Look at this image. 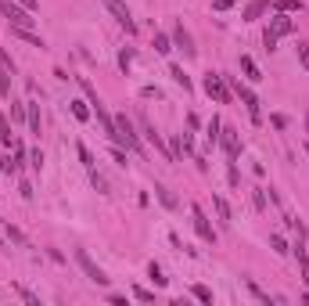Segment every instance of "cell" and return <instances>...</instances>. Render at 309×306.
I'll return each mask as SVG.
<instances>
[{
	"label": "cell",
	"mask_w": 309,
	"mask_h": 306,
	"mask_svg": "<svg viewBox=\"0 0 309 306\" xmlns=\"http://www.w3.org/2000/svg\"><path fill=\"white\" fill-rule=\"evenodd\" d=\"M18 295H22V299H25V302H29V306H36V295H32V292H29V288H18Z\"/></svg>",
	"instance_id": "cell-44"
},
{
	"label": "cell",
	"mask_w": 309,
	"mask_h": 306,
	"mask_svg": "<svg viewBox=\"0 0 309 306\" xmlns=\"http://www.w3.org/2000/svg\"><path fill=\"white\" fill-rule=\"evenodd\" d=\"M8 238H11V242H18V245H22V242H25V238H22V234H18V231H15V227H11V223H8Z\"/></svg>",
	"instance_id": "cell-45"
},
{
	"label": "cell",
	"mask_w": 309,
	"mask_h": 306,
	"mask_svg": "<svg viewBox=\"0 0 309 306\" xmlns=\"http://www.w3.org/2000/svg\"><path fill=\"white\" fill-rule=\"evenodd\" d=\"M212 206H216V216H219V223L226 227V223H230V206H226L219 195H212Z\"/></svg>",
	"instance_id": "cell-16"
},
{
	"label": "cell",
	"mask_w": 309,
	"mask_h": 306,
	"mask_svg": "<svg viewBox=\"0 0 309 306\" xmlns=\"http://www.w3.org/2000/svg\"><path fill=\"white\" fill-rule=\"evenodd\" d=\"M29 159H32V169H40V166H44V151H40V148H36V151H32V155H29Z\"/></svg>",
	"instance_id": "cell-39"
},
{
	"label": "cell",
	"mask_w": 309,
	"mask_h": 306,
	"mask_svg": "<svg viewBox=\"0 0 309 306\" xmlns=\"http://www.w3.org/2000/svg\"><path fill=\"white\" fill-rule=\"evenodd\" d=\"M262 44H266V51H277V36L266 29V32H262Z\"/></svg>",
	"instance_id": "cell-37"
},
{
	"label": "cell",
	"mask_w": 309,
	"mask_h": 306,
	"mask_svg": "<svg viewBox=\"0 0 309 306\" xmlns=\"http://www.w3.org/2000/svg\"><path fill=\"white\" fill-rule=\"evenodd\" d=\"M173 44L183 51V58H195V54H198V47H195V36H190V32L183 29V22H176V29H173Z\"/></svg>",
	"instance_id": "cell-8"
},
{
	"label": "cell",
	"mask_w": 309,
	"mask_h": 306,
	"mask_svg": "<svg viewBox=\"0 0 309 306\" xmlns=\"http://www.w3.org/2000/svg\"><path fill=\"white\" fill-rule=\"evenodd\" d=\"M190 292H195V299H198V302H212V292H209L205 285H195Z\"/></svg>",
	"instance_id": "cell-28"
},
{
	"label": "cell",
	"mask_w": 309,
	"mask_h": 306,
	"mask_svg": "<svg viewBox=\"0 0 309 306\" xmlns=\"http://www.w3.org/2000/svg\"><path fill=\"white\" fill-rule=\"evenodd\" d=\"M241 72L248 76L252 83H259V80H262V72H259V65H255V61H252L248 54H241Z\"/></svg>",
	"instance_id": "cell-15"
},
{
	"label": "cell",
	"mask_w": 309,
	"mask_h": 306,
	"mask_svg": "<svg viewBox=\"0 0 309 306\" xmlns=\"http://www.w3.org/2000/svg\"><path fill=\"white\" fill-rule=\"evenodd\" d=\"M219 141H223V148H226V155H230V162L238 159V151H241V141H238V130L234 126H223L219 130Z\"/></svg>",
	"instance_id": "cell-9"
},
{
	"label": "cell",
	"mask_w": 309,
	"mask_h": 306,
	"mask_svg": "<svg viewBox=\"0 0 309 306\" xmlns=\"http://www.w3.org/2000/svg\"><path fill=\"white\" fill-rule=\"evenodd\" d=\"M68 105H72V116L80 119V123H87V119H90V108H87V101H68Z\"/></svg>",
	"instance_id": "cell-21"
},
{
	"label": "cell",
	"mask_w": 309,
	"mask_h": 306,
	"mask_svg": "<svg viewBox=\"0 0 309 306\" xmlns=\"http://www.w3.org/2000/svg\"><path fill=\"white\" fill-rule=\"evenodd\" d=\"M234 90H238V97H241V101H245V105H248V116H252V119H255V123H259V119H262V112H259V97H255V94H252V90H248V87H241V83H238V87H234Z\"/></svg>",
	"instance_id": "cell-11"
},
{
	"label": "cell",
	"mask_w": 309,
	"mask_h": 306,
	"mask_svg": "<svg viewBox=\"0 0 309 306\" xmlns=\"http://www.w3.org/2000/svg\"><path fill=\"white\" fill-rule=\"evenodd\" d=\"M147 278H151V281H154V285H159V288H162V285H166V281H169V278H166V274H162V266H159V263H147Z\"/></svg>",
	"instance_id": "cell-22"
},
{
	"label": "cell",
	"mask_w": 309,
	"mask_h": 306,
	"mask_svg": "<svg viewBox=\"0 0 309 306\" xmlns=\"http://www.w3.org/2000/svg\"><path fill=\"white\" fill-rule=\"evenodd\" d=\"M205 94H209L212 101H219V105H230V90H226V83H223L219 72H209V76H205Z\"/></svg>",
	"instance_id": "cell-7"
},
{
	"label": "cell",
	"mask_w": 309,
	"mask_h": 306,
	"mask_svg": "<svg viewBox=\"0 0 309 306\" xmlns=\"http://www.w3.org/2000/svg\"><path fill=\"white\" fill-rule=\"evenodd\" d=\"M18 191H22V198H32V184H29V180H22Z\"/></svg>",
	"instance_id": "cell-42"
},
{
	"label": "cell",
	"mask_w": 309,
	"mask_h": 306,
	"mask_svg": "<svg viewBox=\"0 0 309 306\" xmlns=\"http://www.w3.org/2000/svg\"><path fill=\"white\" fill-rule=\"evenodd\" d=\"M0 65H4L8 72H15V61H11V54H8V51H0Z\"/></svg>",
	"instance_id": "cell-38"
},
{
	"label": "cell",
	"mask_w": 309,
	"mask_h": 306,
	"mask_svg": "<svg viewBox=\"0 0 309 306\" xmlns=\"http://www.w3.org/2000/svg\"><path fill=\"white\" fill-rule=\"evenodd\" d=\"M262 11H269V0H252V4L245 8V22H255Z\"/></svg>",
	"instance_id": "cell-14"
},
{
	"label": "cell",
	"mask_w": 309,
	"mask_h": 306,
	"mask_svg": "<svg viewBox=\"0 0 309 306\" xmlns=\"http://www.w3.org/2000/svg\"><path fill=\"white\" fill-rule=\"evenodd\" d=\"M245 288L252 292V299H259V302H266V306H269V302H274V299H269V295H266V292H262V288H259V285L252 281V278H245Z\"/></svg>",
	"instance_id": "cell-18"
},
{
	"label": "cell",
	"mask_w": 309,
	"mask_h": 306,
	"mask_svg": "<svg viewBox=\"0 0 309 306\" xmlns=\"http://www.w3.org/2000/svg\"><path fill=\"white\" fill-rule=\"evenodd\" d=\"M0 15H4L15 29H32V11H25L22 4H18V0H0Z\"/></svg>",
	"instance_id": "cell-1"
},
{
	"label": "cell",
	"mask_w": 309,
	"mask_h": 306,
	"mask_svg": "<svg viewBox=\"0 0 309 306\" xmlns=\"http://www.w3.org/2000/svg\"><path fill=\"white\" fill-rule=\"evenodd\" d=\"M219 130H223V126H219V119H209V144H216V141H219Z\"/></svg>",
	"instance_id": "cell-31"
},
{
	"label": "cell",
	"mask_w": 309,
	"mask_h": 306,
	"mask_svg": "<svg viewBox=\"0 0 309 306\" xmlns=\"http://www.w3.org/2000/svg\"><path fill=\"white\" fill-rule=\"evenodd\" d=\"M137 123H140V130H144V137H147V141L154 144V151H159V155H162L166 162H173V151H169V144L162 141V133H159V130H154V126H151V119L144 116V112H140V116H137Z\"/></svg>",
	"instance_id": "cell-4"
},
{
	"label": "cell",
	"mask_w": 309,
	"mask_h": 306,
	"mask_svg": "<svg viewBox=\"0 0 309 306\" xmlns=\"http://www.w3.org/2000/svg\"><path fill=\"white\" fill-rule=\"evenodd\" d=\"M305 137H309V112H305Z\"/></svg>",
	"instance_id": "cell-47"
},
{
	"label": "cell",
	"mask_w": 309,
	"mask_h": 306,
	"mask_svg": "<svg viewBox=\"0 0 309 306\" xmlns=\"http://www.w3.org/2000/svg\"><path fill=\"white\" fill-rule=\"evenodd\" d=\"M11 119H15V123L25 119V105H22V101H11Z\"/></svg>",
	"instance_id": "cell-30"
},
{
	"label": "cell",
	"mask_w": 309,
	"mask_h": 306,
	"mask_svg": "<svg viewBox=\"0 0 309 306\" xmlns=\"http://www.w3.org/2000/svg\"><path fill=\"white\" fill-rule=\"evenodd\" d=\"M111 159L119 162V166H126V151H123V148H115V151H111Z\"/></svg>",
	"instance_id": "cell-43"
},
{
	"label": "cell",
	"mask_w": 309,
	"mask_h": 306,
	"mask_svg": "<svg viewBox=\"0 0 309 306\" xmlns=\"http://www.w3.org/2000/svg\"><path fill=\"white\" fill-rule=\"evenodd\" d=\"M130 65H133V51H123V54H119V69L130 72Z\"/></svg>",
	"instance_id": "cell-33"
},
{
	"label": "cell",
	"mask_w": 309,
	"mask_h": 306,
	"mask_svg": "<svg viewBox=\"0 0 309 306\" xmlns=\"http://www.w3.org/2000/svg\"><path fill=\"white\" fill-rule=\"evenodd\" d=\"M111 141L119 144V148H126V151H140V141H137V133H133V123H130L126 116L115 119V133H111Z\"/></svg>",
	"instance_id": "cell-2"
},
{
	"label": "cell",
	"mask_w": 309,
	"mask_h": 306,
	"mask_svg": "<svg viewBox=\"0 0 309 306\" xmlns=\"http://www.w3.org/2000/svg\"><path fill=\"white\" fill-rule=\"evenodd\" d=\"M269 245H274V252H281V256H284V252H291V249H288V242H284L281 234H269Z\"/></svg>",
	"instance_id": "cell-25"
},
{
	"label": "cell",
	"mask_w": 309,
	"mask_h": 306,
	"mask_svg": "<svg viewBox=\"0 0 309 306\" xmlns=\"http://www.w3.org/2000/svg\"><path fill=\"white\" fill-rule=\"evenodd\" d=\"M269 32H274L277 40H281V36H291V32H295V22H291L284 11H277V15H274V22H269Z\"/></svg>",
	"instance_id": "cell-10"
},
{
	"label": "cell",
	"mask_w": 309,
	"mask_h": 306,
	"mask_svg": "<svg viewBox=\"0 0 309 306\" xmlns=\"http://www.w3.org/2000/svg\"><path fill=\"white\" fill-rule=\"evenodd\" d=\"M298 61H302V69L309 72V44H298Z\"/></svg>",
	"instance_id": "cell-35"
},
{
	"label": "cell",
	"mask_w": 309,
	"mask_h": 306,
	"mask_svg": "<svg viewBox=\"0 0 309 306\" xmlns=\"http://www.w3.org/2000/svg\"><path fill=\"white\" fill-rule=\"evenodd\" d=\"M274 8L284 11V15H291V11H302V0H274Z\"/></svg>",
	"instance_id": "cell-23"
},
{
	"label": "cell",
	"mask_w": 309,
	"mask_h": 306,
	"mask_svg": "<svg viewBox=\"0 0 309 306\" xmlns=\"http://www.w3.org/2000/svg\"><path fill=\"white\" fill-rule=\"evenodd\" d=\"M101 4H104V8L111 11V18L119 22V25H123L126 32H137V22H133V15H130V8L123 4V0H101Z\"/></svg>",
	"instance_id": "cell-6"
},
{
	"label": "cell",
	"mask_w": 309,
	"mask_h": 306,
	"mask_svg": "<svg viewBox=\"0 0 309 306\" xmlns=\"http://www.w3.org/2000/svg\"><path fill=\"white\" fill-rule=\"evenodd\" d=\"M226 177H230V184H234V187L241 184V177H238V166H234V162H230V169H226Z\"/></svg>",
	"instance_id": "cell-41"
},
{
	"label": "cell",
	"mask_w": 309,
	"mask_h": 306,
	"mask_svg": "<svg viewBox=\"0 0 309 306\" xmlns=\"http://www.w3.org/2000/svg\"><path fill=\"white\" fill-rule=\"evenodd\" d=\"M0 97H11V72L0 65Z\"/></svg>",
	"instance_id": "cell-24"
},
{
	"label": "cell",
	"mask_w": 309,
	"mask_h": 306,
	"mask_svg": "<svg viewBox=\"0 0 309 306\" xmlns=\"http://www.w3.org/2000/svg\"><path fill=\"white\" fill-rule=\"evenodd\" d=\"M190 223H195V231H198V238L202 242H209V245H216V231H212V223H209V216L202 213V206H190Z\"/></svg>",
	"instance_id": "cell-5"
},
{
	"label": "cell",
	"mask_w": 309,
	"mask_h": 306,
	"mask_svg": "<svg viewBox=\"0 0 309 306\" xmlns=\"http://www.w3.org/2000/svg\"><path fill=\"white\" fill-rule=\"evenodd\" d=\"M25 123H29L32 133H40V105L36 101H25Z\"/></svg>",
	"instance_id": "cell-12"
},
{
	"label": "cell",
	"mask_w": 309,
	"mask_h": 306,
	"mask_svg": "<svg viewBox=\"0 0 309 306\" xmlns=\"http://www.w3.org/2000/svg\"><path fill=\"white\" fill-rule=\"evenodd\" d=\"M169 76H173V80H176V83H180L183 90H190V76H187V72H183L180 65H169Z\"/></svg>",
	"instance_id": "cell-20"
},
{
	"label": "cell",
	"mask_w": 309,
	"mask_h": 306,
	"mask_svg": "<svg viewBox=\"0 0 309 306\" xmlns=\"http://www.w3.org/2000/svg\"><path fill=\"white\" fill-rule=\"evenodd\" d=\"M80 159H83L87 169H94V155H90V148H87V144H80Z\"/></svg>",
	"instance_id": "cell-32"
},
{
	"label": "cell",
	"mask_w": 309,
	"mask_h": 306,
	"mask_svg": "<svg viewBox=\"0 0 309 306\" xmlns=\"http://www.w3.org/2000/svg\"><path fill=\"white\" fill-rule=\"evenodd\" d=\"M234 4H238V0H212L216 11H226V8H234Z\"/></svg>",
	"instance_id": "cell-40"
},
{
	"label": "cell",
	"mask_w": 309,
	"mask_h": 306,
	"mask_svg": "<svg viewBox=\"0 0 309 306\" xmlns=\"http://www.w3.org/2000/svg\"><path fill=\"white\" fill-rule=\"evenodd\" d=\"M0 144H4V148H11V123H8V119L0 123Z\"/></svg>",
	"instance_id": "cell-29"
},
{
	"label": "cell",
	"mask_w": 309,
	"mask_h": 306,
	"mask_svg": "<svg viewBox=\"0 0 309 306\" xmlns=\"http://www.w3.org/2000/svg\"><path fill=\"white\" fill-rule=\"evenodd\" d=\"M154 191H159V202H162L166 209H176V198H173V191H169V187H162V184H154Z\"/></svg>",
	"instance_id": "cell-19"
},
{
	"label": "cell",
	"mask_w": 309,
	"mask_h": 306,
	"mask_svg": "<svg viewBox=\"0 0 309 306\" xmlns=\"http://www.w3.org/2000/svg\"><path fill=\"white\" fill-rule=\"evenodd\" d=\"M90 180H94V187L101 191V195H108V180H104V177H101L97 169H90Z\"/></svg>",
	"instance_id": "cell-27"
},
{
	"label": "cell",
	"mask_w": 309,
	"mask_h": 306,
	"mask_svg": "<svg viewBox=\"0 0 309 306\" xmlns=\"http://www.w3.org/2000/svg\"><path fill=\"white\" fill-rule=\"evenodd\" d=\"M252 202H255V209L262 213V209H266V191H252Z\"/></svg>",
	"instance_id": "cell-36"
},
{
	"label": "cell",
	"mask_w": 309,
	"mask_h": 306,
	"mask_svg": "<svg viewBox=\"0 0 309 306\" xmlns=\"http://www.w3.org/2000/svg\"><path fill=\"white\" fill-rule=\"evenodd\" d=\"M11 32L18 36L22 44H29V47H47V44H44V40H40V36H36L32 29H15V25H11Z\"/></svg>",
	"instance_id": "cell-13"
},
{
	"label": "cell",
	"mask_w": 309,
	"mask_h": 306,
	"mask_svg": "<svg viewBox=\"0 0 309 306\" xmlns=\"http://www.w3.org/2000/svg\"><path fill=\"white\" fill-rule=\"evenodd\" d=\"M0 169H4L8 177H15V173H18V162H15V155H4V162H0Z\"/></svg>",
	"instance_id": "cell-26"
},
{
	"label": "cell",
	"mask_w": 309,
	"mask_h": 306,
	"mask_svg": "<svg viewBox=\"0 0 309 306\" xmlns=\"http://www.w3.org/2000/svg\"><path fill=\"white\" fill-rule=\"evenodd\" d=\"M18 4H22L25 11H36V8H40V4H36V0H18Z\"/></svg>",
	"instance_id": "cell-46"
},
{
	"label": "cell",
	"mask_w": 309,
	"mask_h": 306,
	"mask_svg": "<svg viewBox=\"0 0 309 306\" xmlns=\"http://www.w3.org/2000/svg\"><path fill=\"white\" fill-rule=\"evenodd\" d=\"M133 299H140V302H154V292H147V288H133Z\"/></svg>",
	"instance_id": "cell-34"
},
{
	"label": "cell",
	"mask_w": 309,
	"mask_h": 306,
	"mask_svg": "<svg viewBox=\"0 0 309 306\" xmlns=\"http://www.w3.org/2000/svg\"><path fill=\"white\" fill-rule=\"evenodd\" d=\"M75 263H80V270L87 274V281H94V285H108V281H111V278L101 270V266L90 259V252H87V249H75Z\"/></svg>",
	"instance_id": "cell-3"
},
{
	"label": "cell",
	"mask_w": 309,
	"mask_h": 306,
	"mask_svg": "<svg viewBox=\"0 0 309 306\" xmlns=\"http://www.w3.org/2000/svg\"><path fill=\"white\" fill-rule=\"evenodd\" d=\"M154 51H159V54H169V51H173V36L154 32Z\"/></svg>",
	"instance_id": "cell-17"
}]
</instances>
